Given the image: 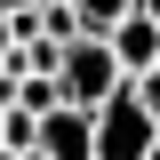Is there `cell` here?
Instances as JSON below:
<instances>
[{
  "mask_svg": "<svg viewBox=\"0 0 160 160\" xmlns=\"http://www.w3.org/2000/svg\"><path fill=\"white\" fill-rule=\"evenodd\" d=\"M40 160H96V128H88V112L56 104V112L40 120Z\"/></svg>",
  "mask_w": 160,
  "mask_h": 160,
  "instance_id": "277c9868",
  "label": "cell"
},
{
  "mask_svg": "<svg viewBox=\"0 0 160 160\" xmlns=\"http://www.w3.org/2000/svg\"><path fill=\"white\" fill-rule=\"evenodd\" d=\"M104 48H112V64H120V80L136 88V80H144V72L160 64V24H152V16H120L112 32H104Z\"/></svg>",
  "mask_w": 160,
  "mask_h": 160,
  "instance_id": "3957f363",
  "label": "cell"
},
{
  "mask_svg": "<svg viewBox=\"0 0 160 160\" xmlns=\"http://www.w3.org/2000/svg\"><path fill=\"white\" fill-rule=\"evenodd\" d=\"M64 8L80 16V40H104L120 16H136V0H64Z\"/></svg>",
  "mask_w": 160,
  "mask_h": 160,
  "instance_id": "5b68a950",
  "label": "cell"
},
{
  "mask_svg": "<svg viewBox=\"0 0 160 160\" xmlns=\"http://www.w3.org/2000/svg\"><path fill=\"white\" fill-rule=\"evenodd\" d=\"M120 88H128V80H120V64H112L104 40H72V48L56 56V96L72 104V112H104Z\"/></svg>",
  "mask_w": 160,
  "mask_h": 160,
  "instance_id": "6da1fadb",
  "label": "cell"
},
{
  "mask_svg": "<svg viewBox=\"0 0 160 160\" xmlns=\"http://www.w3.org/2000/svg\"><path fill=\"white\" fill-rule=\"evenodd\" d=\"M144 160H160V136H152V152H144Z\"/></svg>",
  "mask_w": 160,
  "mask_h": 160,
  "instance_id": "9c48e42d",
  "label": "cell"
},
{
  "mask_svg": "<svg viewBox=\"0 0 160 160\" xmlns=\"http://www.w3.org/2000/svg\"><path fill=\"white\" fill-rule=\"evenodd\" d=\"M88 128H96V160H144L152 152V120H144V104H136V88H120L104 112H88Z\"/></svg>",
  "mask_w": 160,
  "mask_h": 160,
  "instance_id": "7a4b0ae2",
  "label": "cell"
},
{
  "mask_svg": "<svg viewBox=\"0 0 160 160\" xmlns=\"http://www.w3.org/2000/svg\"><path fill=\"white\" fill-rule=\"evenodd\" d=\"M0 160H16V152H0Z\"/></svg>",
  "mask_w": 160,
  "mask_h": 160,
  "instance_id": "30bf717a",
  "label": "cell"
},
{
  "mask_svg": "<svg viewBox=\"0 0 160 160\" xmlns=\"http://www.w3.org/2000/svg\"><path fill=\"white\" fill-rule=\"evenodd\" d=\"M136 104H144V120H152V128H160V64H152V72L136 80Z\"/></svg>",
  "mask_w": 160,
  "mask_h": 160,
  "instance_id": "8992f818",
  "label": "cell"
},
{
  "mask_svg": "<svg viewBox=\"0 0 160 160\" xmlns=\"http://www.w3.org/2000/svg\"><path fill=\"white\" fill-rule=\"evenodd\" d=\"M8 8H40V0H0V16H8Z\"/></svg>",
  "mask_w": 160,
  "mask_h": 160,
  "instance_id": "ba28073f",
  "label": "cell"
},
{
  "mask_svg": "<svg viewBox=\"0 0 160 160\" xmlns=\"http://www.w3.org/2000/svg\"><path fill=\"white\" fill-rule=\"evenodd\" d=\"M8 48H16V40H8V16H0V56H8Z\"/></svg>",
  "mask_w": 160,
  "mask_h": 160,
  "instance_id": "52a82bcc",
  "label": "cell"
}]
</instances>
